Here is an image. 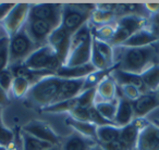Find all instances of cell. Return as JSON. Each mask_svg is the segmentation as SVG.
<instances>
[{"label":"cell","mask_w":159,"mask_h":150,"mask_svg":"<svg viewBox=\"0 0 159 150\" xmlns=\"http://www.w3.org/2000/svg\"><path fill=\"white\" fill-rule=\"evenodd\" d=\"M110 76L113 78V81L116 82L117 86H126V85H131V86H135L139 89L143 94L147 93L144 83L141 78V75L137 74H132V73L123 72L120 71L118 68H115L113 66L112 71L110 72Z\"/></svg>","instance_id":"18"},{"label":"cell","mask_w":159,"mask_h":150,"mask_svg":"<svg viewBox=\"0 0 159 150\" xmlns=\"http://www.w3.org/2000/svg\"><path fill=\"white\" fill-rule=\"evenodd\" d=\"M24 132L29 133V134L35 136L36 138L40 139V140L47 141V143H51L52 146H59L60 145V139L58 137L57 133L52 130L48 123L40 120H33V121L29 122L26 125L23 126Z\"/></svg>","instance_id":"10"},{"label":"cell","mask_w":159,"mask_h":150,"mask_svg":"<svg viewBox=\"0 0 159 150\" xmlns=\"http://www.w3.org/2000/svg\"><path fill=\"white\" fill-rule=\"evenodd\" d=\"M96 68L93 64L89 62L84 65L80 66H64L61 65L55 72V75L61 80H80V78H85L92 73L96 72Z\"/></svg>","instance_id":"13"},{"label":"cell","mask_w":159,"mask_h":150,"mask_svg":"<svg viewBox=\"0 0 159 150\" xmlns=\"http://www.w3.org/2000/svg\"><path fill=\"white\" fill-rule=\"evenodd\" d=\"M89 122L92 124H94L95 126H97V127L104 125H109V124H113L111 122L107 121L104 117H102L99 114V112L95 109V107H92V108L89 109Z\"/></svg>","instance_id":"37"},{"label":"cell","mask_w":159,"mask_h":150,"mask_svg":"<svg viewBox=\"0 0 159 150\" xmlns=\"http://www.w3.org/2000/svg\"><path fill=\"white\" fill-rule=\"evenodd\" d=\"M135 150H136V149H135Z\"/></svg>","instance_id":"50"},{"label":"cell","mask_w":159,"mask_h":150,"mask_svg":"<svg viewBox=\"0 0 159 150\" xmlns=\"http://www.w3.org/2000/svg\"><path fill=\"white\" fill-rule=\"evenodd\" d=\"M159 128L155 124L149 123L139 135L136 150H158Z\"/></svg>","instance_id":"11"},{"label":"cell","mask_w":159,"mask_h":150,"mask_svg":"<svg viewBox=\"0 0 159 150\" xmlns=\"http://www.w3.org/2000/svg\"><path fill=\"white\" fill-rule=\"evenodd\" d=\"M30 3H16L7 18L0 23V26L10 38L18 34L26 24L30 15Z\"/></svg>","instance_id":"6"},{"label":"cell","mask_w":159,"mask_h":150,"mask_svg":"<svg viewBox=\"0 0 159 150\" xmlns=\"http://www.w3.org/2000/svg\"><path fill=\"white\" fill-rule=\"evenodd\" d=\"M96 100V88L85 89L76 97L77 107L84 109H89L95 106Z\"/></svg>","instance_id":"33"},{"label":"cell","mask_w":159,"mask_h":150,"mask_svg":"<svg viewBox=\"0 0 159 150\" xmlns=\"http://www.w3.org/2000/svg\"><path fill=\"white\" fill-rule=\"evenodd\" d=\"M95 143H97L85 138L77 133H74L73 135L69 136L62 145H60V148L61 150H89Z\"/></svg>","instance_id":"21"},{"label":"cell","mask_w":159,"mask_h":150,"mask_svg":"<svg viewBox=\"0 0 159 150\" xmlns=\"http://www.w3.org/2000/svg\"><path fill=\"white\" fill-rule=\"evenodd\" d=\"M0 150H9L7 147H3V146H0Z\"/></svg>","instance_id":"48"},{"label":"cell","mask_w":159,"mask_h":150,"mask_svg":"<svg viewBox=\"0 0 159 150\" xmlns=\"http://www.w3.org/2000/svg\"><path fill=\"white\" fill-rule=\"evenodd\" d=\"M77 107L76 98H73L66 101L56 102V104H49V106L42 108L43 112H50V113H70L74 108Z\"/></svg>","instance_id":"30"},{"label":"cell","mask_w":159,"mask_h":150,"mask_svg":"<svg viewBox=\"0 0 159 150\" xmlns=\"http://www.w3.org/2000/svg\"><path fill=\"white\" fill-rule=\"evenodd\" d=\"M57 27L58 26L51 22L36 19H29L26 24L24 25V29L30 38L39 47L47 45L49 36Z\"/></svg>","instance_id":"8"},{"label":"cell","mask_w":159,"mask_h":150,"mask_svg":"<svg viewBox=\"0 0 159 150\" xmlns=\"http://www.w3.org/2000/svg\"><path fill=\"white\" fill-rule=\"evenodd\" d=\"M84 81L85 78H80V80H62L61 86H60V89L58 91V95L56 97L53 104L76 98L84 90Z\"/></svg>","instance_id":"12"},{"label":"cell","mask_w":159,"mask_h":150,"mask_svg":"<svg viewBox=\"0 0 159 150\" xmlns=\"http://www.w3.org/2000/svg\"><path fill=\"white\" fill-rule=\"evenodd\" d=\"M93 45L96 47L98 52L102 55V57L106 60L108 65L110 68H113L115 66V48L109 42L99 40L96 37H94V36H93Z\"/></svg>","instance_id":"27"},{"label":"cell","mask_w":159,"mask_h":150,"mask_svg":"<svg viewBox=\"0 0 159 150\" xmlns=\"http://www.w3.org/2000/svg\"><path fill=\"white\" fill-rule=\"evenodd\" d=\"M2 124V107H0V125Z\"/></svg>","instance_id":"45"},{"label":"cell","mask_w":159,"mask_h":150,"mask_svg":"<svg viewBox=\"0 0 159 150\" xmlns=\"http://www.w3.org/2000/svg\"><path fill=\"white\" fill-rule=\"evenodd\" d=\"M13 143V133L11 130L6 127L3 124L0 125V146L9 147Z\"/></svg>","instance_id":"38"},{"label":"cell","mask_w":159,"mask_h":150,"mask_svg":"<svg viewBox=\"0 0 159 150\" xmlns=\"http://www.w3.org/2000/svg\"><path fill=\"white\" fill-rule=\"evenodd\" d=\"M13 80H14V75L9 68L0 72V87L9 96L10 93H11V87H12Z\"/></svg>","instance_id":"36"},{"label":"cell","mask_w":159,"mask_h":150,"mask_svg":"<svg viewBox=\"0 0 159 150\" xmlns=\"http://www.w3.org/2000/svg\"><path fill=\"white\" fill-rule=\"evenodd\" d=\"M116 27H117L116 22L111 23V24L102 25V26H92L91 25L92 35L99 40L110 42V40L112 39L113 35L116 33Z\"/></svg>","instance_id":"29"},{"label":"cell","mask_w":159,"mask_h":150,"mask_svg":"<svg viewBox=\"0 0 159 150\" xmlns=\"http://www.w3.org/2000/svg\"><path fill=\"white\" fill-rule=\"evenodd\" d=\"M32 85L31 83L23 77H14L13 83H12V87H11V95L14 98H24L26 97L27 93L31 89Z\"/></svg>","instance_id":"31"},{"label":"cell","mask_w":159,"mask_h":150,"mask_svg":"<svg viewBox=\"0 0 159 150\" xmlns=\"http://www.w3.org/2000/svg\"><path fill=\"white\" fill-rule=\"evenodd\" d=\"M48 150H61V148H60V145H59V146H55V147H52L51 149H48Z\"/></svg>","instance_id":"46"},{"label":"cell","mask_w":159,"mask_h":150,"mask_svg":"<svg viewBox=\"0 0 159 150\" xmlns=\"http://www.w3.org/2000/svg\"><path fill=\"white\" fill-rule=\"evenodd\" d=\"M155 95H156L157 99H158V101H159V87H158V89H157V90L155 91Z\"/></svg>","instance_id":"47"},{"label":"cell","mask_w":159,"mask_h":150,"mask_svg":"<svg viewBox=\"0 0 159 150\" xmlns=\"http://www.w3.org/2000/svg\"><path fill=\"white\" fill-rule=\"evenodd\" d=\"M139 133H141V130L134 124L131 123L121 128L119 141L123 143L128 150H135L136 149V143H137Z\"/></svg>","instance_id":"22"},{"label":"cell","mask_w":159,"mask_h":150,"mask_svg":"<svg viewBox=\"0 0 159 150\" xmlns=\"http://www.w3.org/2000/svg\"><path fill=\"white\" fill-rule=\"evenodd\" d=\"M66 124L71 128H73L74 132L80 134L81 136L97 143V126L92 124L91 122L76 121V120L68 117L66 119Z\"/></svg>","instance_id":"20"},{"label":"cell","mask_w":159,"mask_h":150,"mask_svg":"<svg viewBox=\"0 0 159 150\" xmlns=\"http://www.w3.org/2000/svg\"><path fill=\"white\" fill-rule=\"evenodd\" d=\"M89 150H104V149H102V146H100L99 143H95V145H94L93 147H92Z\"/></svg>","instance_id":"44"},{"label":"cell","mask_w":159,"mask_h":150,"mask_svg":"<svg viewBox=\"0 0 159 150\" xmlns=\"http://www.w3.org/2000/svg\"><path fill=\"white\" fill-rule=\"evenodd\" d=\"M16 3H0V23L2 22L7 15L13 9Z\"/></svg>","instance_id":"41"},{"label":"cell","mask_w":159,"mask_h":150,"mask_svg":"<svg viewBox=\"0 0 159 150\" xmlns=\"http://www.w3.org/2000/svg\"><path fill=\"white\" fill-rule=\"evenodd\" d=\"M115 48V68L132 74L141 75L147 68L159 63L156 44L146 47L118 46Z\"/></svg>","instance_id":"1"},{"label":"cell","mask_w":159,"mask_h":150,"mask_svg":"<svg viewBox=\"0 0 159 150\" xmlns=\"http://www.w3.org/2000/svg\"><path fill=\"white\" fill-rule=\"evenodd\" d=\"M159 42V37L157 34L154 33L152 29L148 27L143 29L141 31H137L131 37L124 42L122 46L124 47H132V48H139V47H146L149 45L157 44Z\"/></svg>","instance_id":"17"},{"label":"cell","mask_w":159,"mask_h":150,"mask_svg":"<svg viewBox=\"0 0 159 150\" xmlns=\"http://www.w3.org/2000/svg\"><path fill=\"white\" fill-rule=\"evenodd\" d=\"M9 46L10 37L3 32L0 36V72L9 68Z\"/></svg>","instance_id":"32"},{"label":"cell","mask_w":159,"mask_h":150,"mask_svg":"<svg viewBox=\"0 0 159 150\" xmlns=\"http://www.w3.org/2000/svg\"><path fill=\"white\" fill-rule=\"evenodd\" d=\"M144 7L150 18L159 13V3H144Z\"/></svg>","instance_id":"42"},{"label":"cell","mask_w":159,"mask_h":150,"mask_svg":"<svg viewBox=\"0 0 159 150\" xmlns=\"http://www.w3.org/2000/svg\"><path fill=\"white\" fill-rule=\"evenodd\" d=\"M118 90H120L121 96L119 97L124 98V99L129 100L130 102H133L142 95V91L139 90L137 87L135 86H131V85H126V86H118Z\"/></svg>","instance_id":"35"},{"label":"cell","mask_w":159,"mask_h":150,"mask_svg":"<svg viewBox=\"0 0 159 150\" xmlns=\"http://www.w3.org/2000/svg\"><path fill=\"white\" fill-rule=\"evenodd\" d=\"M68 117H71V119L76 120V121L89 122V109H84V108H80V107H76V108H74L70 113H69Z\"/></svg>","instance_id":"39"},{"label":"cell","mask_w":159,"mask_h":150,"mask_svg":"<svg viewBox=\"0 0 159 150\" xmlns=\"http://www.w3.org/2000/svg\"><path fill=\"white\" fill-rule=\"evenodd\" d=\"M118 104H119V97L116 100H113V101L97 102V104H95L94 107H95V109L99 112V114L102 115V117H104L107 121L113 123L116 113H117Z\"/></svg>","instance_id":"28"},{"label":"cell","mask_w":159,"mask_h":150,"mask_svg":"<svg viewBox=\"0 0 159 150\" xmlns=\"http://www.w3.org/2000/svg\"><path fill=\"white\" fill-rule=\"evenodd\" d=\"M61 83L62 80L56 76L55 74L45 76L31 87L26 98H29L35 104L45 108L53 104L61 86Z\"/></svg>","instance_id":"2"},{"label":"cell","mask_w":159,"mask_h":150,"mask_svg":"<svg viewBox=\"0 0 159 150\" xmlns=\"http://www.w3.org/2000/svg\"><path fill=\"white\" fill-rule=\"evenodd\" d=\"M96 5L85 3H72L63 5L61 25L72 35L73 33L89 22L92 12L95 10Z\"/></svg>","instance_id":"3"},{"label":"cell","mask_w":159,"mask_h":150,"mask_svg":"<svg viewBox=\"0 0 159 150\" xmlns=\"http://www.w3.org/2000/svg\"><path fill=\"white\" fill-rule=\"evenodd\" d=\"M10 101V96L0 87V107H3Z\"/></svg>","instance_id":"43"},{"label":"cell","mask_w":159,"mask_h":150,"mask_svg":"<svg viewBox=\"0 0 159 150\" xmlns=\"http://www.w3.org/2000/svg\"><path fill=\"white\" fill-rule=\"evenodd\" d=\"M135 119L134 110H133L132 102L124 98L119 97V104H118L117 113H116L113 124L118 127H124L133 122Z\"/></svg>","instance_id":"19"},{"label":"cell","mask_w":159,"mask_h":150,"mask_svg":"<svg viewBox=\"0 0 159 150\" xmlns=\"http://www.w3.org/2000/svg\"><path fill=\"white\" fill-rule=\"evenodd\" d=\"M22 65L32 71H50L55 73L62 64L55 50L47 44L36 49Z\"/></svg>","instance_id":"5"},{"label":"cell","mask_w":159,"mask_h":150,"mask_svg":"<svg viewBox=\"0 0 159 150\" xmlns=\"http://www.w3.org/2000/svg\"><path fill=\"white\" fill-rule=\"evenodd\" d=\"M62 10L63 5L59 3H33L30 8L29 19L48 21L59 26L62 21Z\"/></svg>","instance_id":"7"},{"label":"cell","mask_w":159,"mask_h":150,"mask_svg":"<svg viewBox=\"0 0 159 150\" xmlns=\"http://www.w3.org/2000/svg\"><path fill=\"white\" fill-rule=\"evenodd\" d=\"M39 46L30 38L24 27L18 34L10 38L9 46V68L21 65L25 60L34 52Z\"/></svg>","instance_id":"4"},{"label":"cell","mask_w":159,"mask_h":150,"mask_svg":"<svg viewBox=\"0 0 159 150\" xmlns=\"http://www.w3.org/2000/svg\"><path fill=\"white\" fill-rule=\"evenodd\" d=\"M21 140H22V150H48L55 147L51 143L40 140L24 130L21 132Z\"/></svg>","instance_id":"24"},{"label":"cell","mask_w":159,"mask_h":150,"mask_svg":"<svg viewBox=\"0 0 159 150\" xmlns=\"http://www.w3.org/2000/svg\"><path fill=\"white\" fill-rule=\"evenodd\" d=\"M116 21H117V18H116L113 12L104 11V10H100L96 7L95 10L91 14L89 24L92 26H102V25L115 23Z\"/></svg>","instance_id":"26"},{"label":"cell","mask_w":159,"mask_h":150,"mask_svg":"<svg viewBox=\"0 0 159 150\" xmlns=\"http://www.w3.org/2000/svg\"><path fill=\"white\" fill-rule=\"evenodd\" d=\"M132 106L135 117H145L149 112L158 108L159 101L155 93H145L133 101Z\"/></svg>","instance_id":"15"},{"label":"cell","mask_w":159,"mask_h":150,"mask_svg":"<svg viewBox=\"0 0 159 150\" xmlns=\"http://www.w3.org/2000/svg\"><path fill=\"white\" fill-rule=\"evenodd\" d=\"M70 40L71 34L62 25H59L57 29H53V32L49 36L48 42H47V44L55 50L62 65H64L66 58H68Z\"/></svg>","instance_id":"9"},{"label":"cell","mask_w":159,"mask_h":150,"mask_svg":"<svg viewBox=\"0 0 159 150\" xmlns=\"http://www.w3.org/2000/svg\"><path fill=\"white\" fill-rule=\"evenodd\" d=\"M121 127H118L115 124H109L97 127V143H108L119 140Z\"/></svg>","instance_id":"25"},{"label":"cell","mask_w":159,"mask_h":150,"mask_svg":"<svg viewBox=\"0 0 159 150\" xmlns=\"http://www.w3.org/2000/svg\"><path fill=\"white\" fill-rule=\"evenodd\" d=\"M141 78L147 93H155L159 87V63L150 66L142 73Z\"/></svg>","instance_id":"23"},{"label":"cell","mask_w":159,"mask_h":150,"mask_svg":"<svg viewBox=\"0 0 159 150\" xmlns=\"http://www.w3.org/2000/svg\"><path fill=\"white\" fill-rule=\"evenodd\" d=\"M102 146V148L104 150H128L126 147L122 143H120L119 140L112 141V143H99Z\"/></svg>","instance_id":"40"},{"label":"cell","mask_w":159,"mask_h":150,"mask_svg":"<svg viewBox=\"0 0 159 150\" xmlns=\"http://www.w3.org/2000/svg\"><path fill=\"white\" fill-rule=\"evenodd\" d=\"M118 96V86L113 78L110 76V74L107 75L106 77L100 81L99 84L96 86V100L97 102H109L113 101Z\"/></svg>","instance_id":"14"},{"label":"cell","mask_w":159,"mask_h":150,"mask_svg":"<svg viewBox=\"0 0 159 150\" xmlns=\"http://www.w3.org/2000/svg\"><path fill=\"white\" fill-rule=\"evenodd\" d=\"M155 125H156V126H157V127H158V128H159V121H156V124H155Z\"/></svg>","instance_id":"49"},{"label":"cell","mask_w":159,"mask_h":150,"mask_svg":"<svg viewBox=\"0 0 159 150\" xmlns=\"http://www.w3.org/2000/svg\"><path fill=\"white\" fill-rule=\"evenodd\" d=\"M112 68H109V70H105V71H96V72L92 73L91 75H89L87 77H85L84 90L85 89H89V88H96V86L99 84L100 81L106 77L107 75L110 74Z\"/></svg>","instance_id":"34"},{"label":"cell","mask_w":159,"mask_h":150,"mask_svg":"<svg viewBox=\"0 0 159 150\" xmlns=\"http://www.w3.org/2000/svg\"><path fill=\"white\" fill-rule=\"evenodd\" d=\"M92 46H93V38L87 42H85L84 45L71 51L68 55L64 66L72 68V66H80L89 63L92 55Z\"/></svg>","instance_id":"16"}]
</instances>
